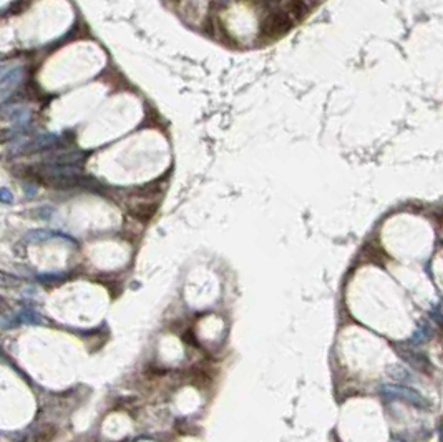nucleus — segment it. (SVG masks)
I'll list each match as a JSON object with an SVG mask.
<instances>
[{"mask_svg":"<svg viewBox=\"0 0 443 442\" xmlns=\"http://www.w3.org/2000/svg\"><path fill=\"white\" fill-rule=\"evenodd\" d=\"M0 203H5V204L13 203V195L10 193V190L0 188Z\"/></svg>","mask_w":443,"mask_h":442,"instance_id":"8","label":"nucleus"},{"mask_svg":"<svg viewBox=\"0 0 443 442\" xmlns=\"http://www.w3.org/2000/svg\"><path fill=\"white\" fill-rule=\"evenodd\" d=\"M57 143V135L47 133V135H40L30 141L29 145L24 148L25 153H35V152H42V150L52 148L53 145Z\"/></svg>","mask_w":443,"mask_h":442,"instance_id":"2","label":"nucleus"},{"mask_svg":"<svg viewBox=\"0 0 443 442\" xmlns=\"http://www.w3.org/2000/svg\"><path fill=\"white\" fill-rule=\"evenodd\" d=\"M37 211H38V218H43V220H47V218L50 216V208H40V209H37Z\"/></svg>","mask_w":443,"mask_h":442,"instance_id":"10","label":"nucleus"},{"mask_svg":"<svg viewBox=\"0 0 443 442\" xmlns=\"http://www.w3.org/2000/svg\"><path fill=\"white\" fill-rule=\"evenodd\" d=\"M55 432H57L55 431V426H50V424L38 427V431L34 436V442H50L55 437Z\"/></svg>","mask_w":443,"mask_h":442,"instance_id":"5","label":"nucleus"},{"mask_svg":"<svg viewBox=\"0 0 443 442\" xmlns=\"http://www.w3.org/2000/svg\"><path fill=\"white\" fill-rule=\"evenodd\" d=\"M40 321H42V318L35 314L32 309H24L17 316V324L18 322H22V324H40Z\"/></svg>","mask_w":443,"mask_h":442,"instance_id":"6","label":"nucleus"},{"mask_svg":"<svg viewBox=\"0 0 443 442\" xmlns=\"http://www.w3.org/2000/svg\"><path fill=\"white\" fill-rule=\"evenodd\" d=\"M8 311H10V306H8V303L3 298H0V314H5Z\"/></svg>","mask_w":443,"mask_h":442,"instance_id":"9","label":"nucleus"},{"mask_svg":"<svg viewBox=\"0 0 443 442\" xmlns=\"http://www.w3.org/2000/svg\"><path fill=\"white\" fill-rule=\"evenodd\" d=\"M0 353H2V351H0Z\"/></svg>","mask_w":443,"mask_h":442,"instance_id":"11","label":"nucleus"},{"mask_svg":"<svg viewBox=\"0 0 443 442\" xmlns=\"http://www.w3.org/2000/svg\"><path fill=\"white\" fill-rule=\"evenodd\" d=\"M2 117L5 118V120H10L18 125V123H24L29 120L30 108L22 107V105H13V107L2 108Z\"/></svg>","mask_w":443,"mask_h":442,"instance_id":"3","label":"nucleus"},{"mask_svg":"<svg viewBox=\"0 0 443 442\" xmlns=\"http://www.w3.org/2000/svg\"><path fill=\"white\" fill-rule=\"evenodd\" d=\"M22 75H24L22 68H13V70H8L7 74H3L0 77V88H2L0 98H3L5 95H8L13 88H15L18 85V81L22 80Z\"/></svg>","mask_w":443,"mask_h":442,"instance_id":"1","label":"nucleus"},{"mask_svg":"<svg viewBox=\"0 0 443 442\" xmlns=\"http://www.w3.org/2000/svg\"><path fill=\"white\" fill-rule=\"evenodd\" d=\"M50 236H52V233L50 231H45V230H34V231H29V233L25 235V241H29V243H38V241H45L48 240Z\"/></svg>","mask_w":443,"mask_h":442,"instance_id":"7","label":"nucleus"},{"mask_svg":"<svg viewBox=\"0 0 443 442\" xmlns=\"http://www.w3.org/2000/svg\"><path fill=\"white\" fill-rule=\"evenodd\" d=\"M24 284V280L8 275L5 271H0V289H17Z\"/></svg>","mask_w":443,"mask_h":442,"instance_id":"4","label":"nucleus"}]
</instances>
